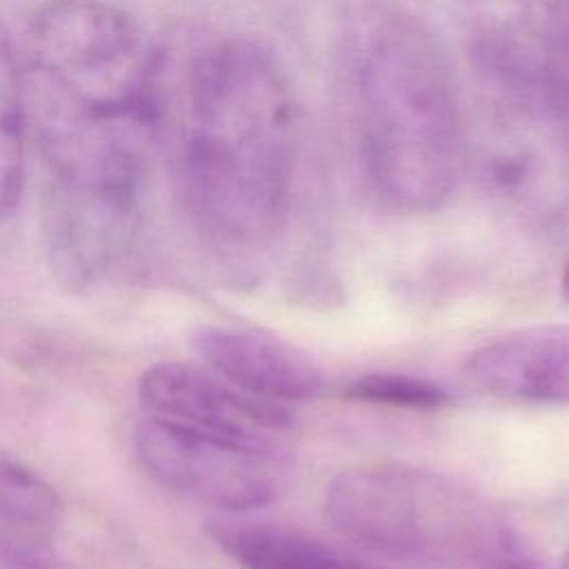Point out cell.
I'll use <instances>...</instances> for the list:
<instances>
[{
  "instance_id": "9",
  "label": "cell",
  "mask_w": 569,
  "mask_h": 569,
  "mask_svg": "<svg viewBox=\"0 0 569 569\" xmlns=\"http://www.w3.org/2000/svg\"><path fill=\"white\" fill-rule=\"evenodd\" d=\"M193 347L213 373L249 396L280 405L322 396L325 378L318 365L269 333L202 327L193 336Z\"/></svg>"
},
{
  "instance_id": "1",
  "label": "cell",
  "mask_w": 569,
  "mask_h": 569,
  "mask_svg": "<svg viewBox=\"0 0 569 569\" xmlns=\"http://www.w3.org/2000/svg\"><path fill=\"white\" fill-rule=\"evenodd\" d=\"M27 127L56 198L136 213L144 151L162 116V64L109 0H49L22 58Z\"/></svg>"
},
{
  "instance_id": "5",
  "label": "cell",
  "mask_w": 569,
  "mask_h": 569,
  "mask_svg": "<svg viewBox=\"0 0 569 569\" xmlns=\"http://www.w3.org/2000/svg\"><path fill=\"white\" fill-rule=\"evenodd\" d=\"M500 200L538 216L569 209V100L562 87L480 80L467 111V167Z\"/></svg>"
},
{
  "instance_id": "17",
  "label": "cell",
  "mask_w": 569,
  "mask_h": 569,
  "mask_svg": "<svg viewBox=\"0 0 569 569\" xmlns=\"http://www.w3.org/2000/svg\"><path fill=\"white\" fill-rule=\"evenodd\" d=\"M562 89H565L567 100H569V58H567V67H565V76H562Z\"/></svg>"
},
{
  "instance_id": "11",
  "label": "cell",
  "mask_w": 569,
  "mask_h": 569,
  "mask_svg": "<svg viewBox=\"0 0 569 569\" xmlns=\"http://www.w3.org/2000/svg\"><path fill=\"white\" fill-rule=\"evenodd\" d=\"M211 538L242 569H389L276 522L220 520L213 522Z\"/></svg>"
},
{
  "instance_id": "3",
  "label": "cell",
  "mask_w": 569,
  "mask_h": 569,
  "mask_svg": "<svg viewBox=\"0 0 569 569\" xmlns=\"http://www.w3.org/2000/svg\"><path fill=\"white\" fill-rule=\"evenodd\" d=\"M358 111L378 193L407 213L436 211L467 169V109L447 51L418 18L382 22L362 56Z\"/></svg>"
},
{
  "instance_id": "18",
  "label": "cell",
  "mask_w": 569,
  "mask_h": 569,
  "mask_svg": "<svg viewBox=\"0 0 569 569\" xmlns=\"http://www.w3.org/2000/svg\"><path fill=\"white\" fill-rule=\"evenodd\" d=\"M562 569H569V551L565 553V560H562Z\"/></svg>"
},
{
  "instance_id": "8",
  "label": "cell",
  "mask_w": 569,
  "mask_h": 569,
  "mask_svg": "<svg viewBox=\"0 0 569 569\" xmlns=\"http://www.w3.org/2000/svg\"><path fill=\"white\" fill-rule=\"evenodd\" d=\"M138 396L156 418L242 442H273L271 433L293 425L284 405L249 396L187 362L151 365L138 380Z\"/></svg>"
},
{
  "instance_id": "14",
  "label": "cell",
  "mask_w": 569,
  "mask_h": 569,
  "mask_svg": "<svg viewBox=\"0 0 569 569\" xmlns=\"http://www.w3.org/2000/svg\"><path fill=\"white\" fill-rule=\"evenodd\" d=\"M342 398L407 409H440L451 402L440 385L405 373H365L345 385Z\"/></svg>"
},
{
  "instance_id": "4",
  "label": "cell",
  "mask_w": 569,
  "mask_h": 569,
  "mask_svg": "<svg viewBox=\"0 0 569 569\" xmlns=\"http://www.w3.org/2000/svg\"><path fill=\"white\" fill-rule=\"evenodd\" d=\"M331 529L378 556L456 569L507 527L467 489L418 469L365 467L338 473L325 493Z\"/></svg>"
},
{
  "instance_id": "13",
  "label": "cell",
  "mask_w": 569,
  "mask_h": 569,
  "mask_svg": "<svg viewBox=\"0 0 569 569\" xmlns=\"http://www.w3.org/2000/svg\"><path fill=\"white\" fill-rule=\"evenodd\" d=\"M62 518L64 502L58 491L22 462L0 456V522L49 538Z\"/></svg>"
},
{
  "instance_id": "16",
  "label": "cell",
  "mask_w": 569,
  "mask_h": 569,
  "mask_svg": "<svg viewBox=\"0 0 569 569\" xmlns=\"http://www.w3.org/2000/svg\"><path fill=\"white\" fill-rule=\"evenodd\" d=\"M560 291H562V298L569 302V262L565 267V273H562V282H560Z\"/></svg>"
},
{
  "instance_id": "15",
  "label": "cell",
  "mask_w": 569,
  "mask_h": 569,
  "mask_svg": "<svg viewBox=\"0 0 569 569\" xmlns=\"http://www.w3.org/2000/svg\"><path fill=\"white\" fill-rule=\"evenodd\" d=\"M44 538L11 527L0 529V569H67Z\"/></svg>"
},
{
  "instance_id": "7",
  "label": "cell",
  "mask_w": 569,
  "mask_h": 569,
  "mask_svg": "<svg viewBox=\"0 0 569 569\" xmlns=\"http://www.w3.org/2000/svg\"><path fill=\"white\" fill-rule=\"evenodd\" d=\"M480 80L562 87L569 0H453Z\"/></svg>"
},
{
  "instance_id": "6",
  "label": "cell",
  "mask_w": 569,
  "mask_h": 569,
  "mask_svg": "<svg viewBox=\"0 0 569 569\" xmlns=\"http://www.w3.org/2000/svg\"><path fill=\"white\" fill-rule=\"evenodd\" d=\"M136 453L160 485L227 511L276 502L293 476V460L276 440H231L156 416L138 425Z\"/></svg>"
},
{
  "instance_id": "10",
  "label": "cell",
  "mask_w": 569,
  "mask_h": 569,
  "mask_svg": "<svg viewBox=\"0 0 569 569\" xmlns=\"http://www.w3.org/2000/svg\"><path fill=\"white\" fill-rule=\"evenodd\" d=\"M467 376L487 393L540 405H569V322L505 333L467 360Z\"/></svg>"
},
{
  "instance_id": "2",
  "label": "cell",
  "mask_w": 569,
  "mask_h": 569,
  "mask_svg": "<svg viewBox=\"0 0 569 569\" xmlns=\"http://www.w3.org/2000/svg\"><path fill=\"white\" fill-rule=\"evenodd\" d=\"M176 167L202 231L256 244L284 224L298 144V107L284 69L258 42L202 47L182 80Z\"/></svg>"
},
{
  "instance_id": "12",
  "label": "cell",
  "mask_w": 569,
  "mask_h": 569,
  "mask_svg": "<svg viewBox=\"0 0 569 569\" xmlns=\"http://www.w3.org/2000/svg\"><path fill=\"white\" fill-rule=\"evenodd\" d=\"M27 111L20 60L7 27L0 20V222H4L24 184Z\"/></svg>"
}]
</instances>
